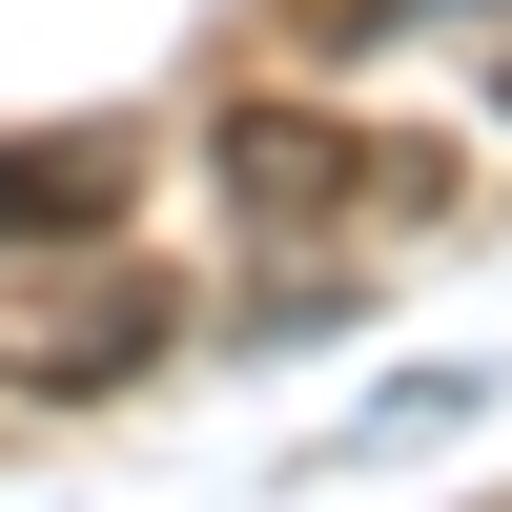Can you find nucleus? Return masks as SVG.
<instances>
[{
  "label": "nucleus",
  "instance_id": "nucleus-1",
  "mask_svg": "<svg viewBox=\"0 0 512 512\" xmlns=\"http://www.w3.org/2000/svg\"><path fill=\"white\" fill-rule=\"evenodd\" d=\"M451 164L431 144H349V123H287V103H246L226 123V205L246 226H328V205H431Z\"/></svg>",
  "mask_w": 512,
  "mask_h": 512
},
{
  "label": "nucleus",
  "instance_id": "nucleus-2",
  "mask_svg": "<svg viewBox=\"0 0 512 512\" xmlns=\"http://www.w3.org/2000/svg\"><path fill=\"white\" fill-rule=\"evenodd\" d=\"M144 349H164V287H144V267L62 287V308H0V390H21V410H82V390H123Z\"/></svg>",
  "mask_w": 512,
  "mask_h": 512
},
{
  "label": "nucleus",
  "instance_id": "nucleus-3",
  "mask_svg": "<svg viewBox=\"0 0 512 512\" xmlns=\"http://www.w3.org/2000/svg\"><path fill=\"white\" fill-rule=\"evenodd\" d=\"M123 205V144H0V226H41V246H82Z\"/></svg>",
  "mask_w": 512,
  "mask_h": 512
}]
</instances>
